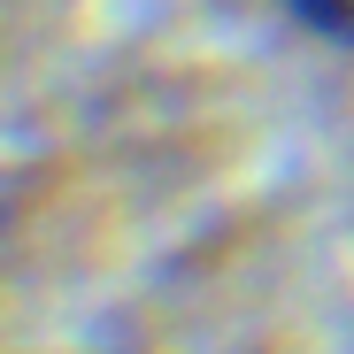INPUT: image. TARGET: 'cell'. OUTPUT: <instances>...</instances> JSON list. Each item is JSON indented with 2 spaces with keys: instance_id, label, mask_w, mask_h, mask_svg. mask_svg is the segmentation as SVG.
Returning <instances> with one entry per match:
<instances>
[{
  "instance_id": "cell-1",
  "label": "cell",
  "mask_w": 354,
  "mask_h": 354,
  "mask_svg": "<svg viewBox=\"0 0 354 354\" xmlns=\"http://www.w3.org/2000/svg\"><path fill=\"white\" fill-rule=\"evenodd\" d=\"M285 16L301 24L308 39H324V46H346V54H354V0H285Z\"/></svg>"
}]
</instances>
